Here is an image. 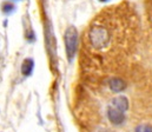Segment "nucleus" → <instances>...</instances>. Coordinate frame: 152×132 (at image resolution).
<instances>
[{
	"label": "nucleus",
	"instance_id": "nucleus-1",
	"mask_svg": "<svg viewBox=\"0 0 152 132\" xmlns=\"http://www.w3.org/2000/svg\"><path fill=\"white\" fill-rule=\"evenodd\" d=\"M111 34L110 31L100 24L93 25L88 31V40L91 45L97 50H104L110 44Z\"/></svg>",
	"mask_w": 152,
	"mask_h": 132
},
{
	"label": "nucleus",
	"instance_id": "nucleus-2",
	"mask_svg": "<svg viewBox=\"0 0 152 132\" xmlns=\"http://www.w3.org/2000/svg\"><path fill=\"white\" fill-rule=\"evenodd\" d=\"M65 48H66V55L69 61H72L77 53L78 47V32L77 28L73 26H70L65 32Z\"/></svg>",
	"mask_w": 152,
	"mask_h": 132
},
{
	"label": "nucleus",
	"instance_id": "nucleus-3",
	"mask_svg": "<svg viewBox=\"0 0 152 132\" xmlns=\"http://www.w3.org/2000/svg\"><path fill=\"white\" fill-rule=\"evenodd\" d=\"M107 118L113 124V125H120L124 123L125 120V116H124V112L114 109L112 106H109L107 109Z\"/></svg>",
	"mask_w": 152,
	"mask_h": 132
},
{
	"label": "nucleus",
	"instance_id": "nucleus-9",
	"mask_svg": "<svg viewBox=\"0 0 152 132\" xmlns=\"http://www.w3.org/2000/svg\"><path fill=\"white\" fill-rule=\"evenodd\" d=\"M100 1H103V2H106V1H109V0H100Z\"/></svg>",
	"mask_w": 152,
	"mask_h": 132
},
{
	"label": "nucleus",
	"instance_id": "nucleus-5",
	"mask_svg": "<svg viewBox=\"0 0 152 132\" xmlns=\"http://www.w3.org/2000/svg\"><path fill=\"white\" fill-rule=\"evenodd\" d=\"M33 69H34V61L31 58H27L21 64V74L24 77H28L32 74Z\"/></svg>",
	"mask_w": 152,
	"mask_h": 132
},
{
	"label": "nucleus",
	"instance_id": "nucleus-7",
	"mask_svg": "<svg viewBox=\"0 0 152 132\" xmlns=\"http://www.w3.org/2000/svg\"><path fill=\"white\" fill-rule=\"evenodd\" d=\"M14 8H15V6H14L12 2H10V1H5V2L2 4V6H1V9H2V12H4L5 14L12 13V12L14 11Z\"/></svg>",
	"mask_w": 152,
	"mask_h": 132
},
{
	"label": "nucleus",
	"instance_id": "nucleus-4",
	"mask_svg": "<svg viewBox=\"0 0 152 132\" xmlns=\"http://www.w3.org/2000/svg\"><path fill=\"white\" fill-rule=\"evenodd\" d=\"M114 109L121 111V112H125L126 110H129V99L124 96H118V97H114L111 101V105Z\"/></svg>",
	"mask_w": 152,
	"mask_h": 132
},
{
	"label": "nucleus",
	"instance_id": "nucleus-8",
	"mask_svg": "<svg viewBox=\"0 0 152 132\" xmlns=\"http://www.w3.org/2000/svg\"><path fill=\"white\" fill-rule=\"evenodd\" d=\"M136 132H152V126L146 125V124H144V125H138V126L136 128Z\"/></svg>",
	"mask_w": 152,
	"mask_h": 132
},
{
	"label": "nucleus",
	"instance_id": "nucleus-6",
	"mask_svg": "<svg viewBox=\"0 0 152 132\" xmlns=\"http://www.w3.org/2000/svg\"><path fill=\"white\" fill-rule=\"evenodd\" d=\"M109 86L113 92H121L126 88V83L120 78H112L109 82Z\"/></svg>",
	"mask_w": 152,
	"mask_h": 132
}]
</instances>
